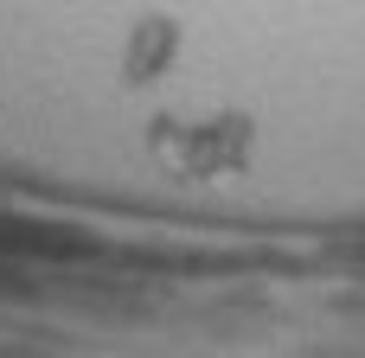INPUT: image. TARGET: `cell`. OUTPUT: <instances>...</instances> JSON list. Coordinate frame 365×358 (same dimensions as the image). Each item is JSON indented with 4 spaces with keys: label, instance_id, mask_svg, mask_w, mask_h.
Listing matches in <instances>:
<instances>
[{
    "label": "cell",
    "instance_id": "6da1fadb",
    "mask_svg": "<svg viewBox=\"0 0 365 358\" xmlns=\"http://www.w3.org/2000/svg\"><path fill=\"white\" fill-rule=\"evenodd\" d=\"M148 147H154V160H160V167L192 173V179H212V173H237V167L250 160V122H244V115L154 122Z\"/></svg>",
    "mask_w": 365,
    "mask_h": 358
},
{
    "label": "cell",
    "instance_id": "7a4b0ae2",
    "mask_svg": "<svg viewBox=\"0 0 365 358\" xmlns=\"http://www.w3.org/2000/svg\"><path fill=\"white\" fill-rule=\"evenodd\" d=\"M173 51H180V26L141 19V26H128V38H122V70H128L135 83H154V77L173 64Z\"/></svg>",
    "mask_w": 365,
    "mask_h": 358
}]
</instances>
